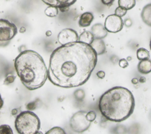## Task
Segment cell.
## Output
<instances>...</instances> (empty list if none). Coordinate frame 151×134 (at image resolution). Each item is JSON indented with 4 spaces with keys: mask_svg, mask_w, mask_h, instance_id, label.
<instances>
[{
    "mask_svg": "<svg viewBox=\"0 0 151 134\" xmlns=\"http://www.w3.org/2000/svg\"><path fill=\"white\" fill-rule=\"evenodd\" d=\"M14 67L23 85L33 90L42 87L48 77V70L42 57L36 51L28 50L15 58Z\"/></svg>",
    "mask_w": 151,
    "mask_h": 134,
    "instance_id": "3",
    "label": "cell"
},
{
    "mask_svg": "<svg viewBox=\"0 0 151 134\" xmlns=\"http://www.w3.org/2000/svg\"><path fill=\"white\" fill-rule=\"evenodd\" d=\"M137 58L139 60H145L149 59L150 53L149 51L144 48H139L136 52Z\"/></svg>",
    "mask_w": 151,
    "mask_h": 134,
    "instance_id": "17",
    "label": "cell"
},
{
    "mask_svg": "<svg viewBox=\"0 0 151 134\" xmlns=\"http://www.w3.org/2000/svg\"><path fill=\"white\" fill-rule=\"evenodd\" d=\"M137 69L139 73L143 74H147L151 72V60L149 59L141 60L137 65Z\"/></svg>",
    "mask_w": 151,
    "mask_h": 134,
    "instance_id": "14",
    "label": "cell"
},
{
    "mask_svg": "<svg viewBox=\"0 0 151 134\" xmlns=\"http://www.w3.org/2000/svg\"><path fill=\"white\" fill-rule=\"evenodd\" d=\"M78 39L77 32L71 28L63 29L58 35V41L61 45L77 41Z\"/></svg>",
    "mask_w": 151,
    "mask_h": 134,
    "instance_id": "8",
    "label": "cell"
},
{
    "mask_svg": "<svg viewBox=\"0 0 151 134\" xmlns=\"http://www.w3.org/2000/svg\"><path fill=\"white\" fill-rule=\"evenodd\" d=\"M86 119L88 121L92 122L95 120V119L96 117V112L94 111H90L86 113Z\"/></svg>",
    "mask_w": 151,
    "mask_h": 134,
    "instance_id": "24",
    "label": "cell"
},
{
    "mask_svg": "<svg viewBox=\"0 0 151 134\" xmlns=\"http://www.w3.org/2000/svg\"><path fill=\"white\" fill-rule=\"evenodd\" d=\"M141 18L146 25L151 27V4L143 7L141 12Z\"/></svg>",
    "mask_w": 151,
    "mask_h": 134,
    "instance_id": "12",
    "label": "cell"
},
{
    "mask_svg": "<svg viewBox=\"0 0 151 134\" xmlns=\"http://www.w3.org/2000/svg\"><path fill=\"white\" fill-rule=\"evenodd\" d=\"M94 40V37L92 33L90 31H85L78 36V41L90 45L93 43Z\"/></svg>",
    "mask_w": 151,
    "mask_h": 134,
    "instance_id": "15",
    "label": "cell"
},
{
    "mask_svg": "<svg viewBox=\"0 0 151 134\" xmlns=\"http://www.w3.org/2000/svg\"><path fill=\"white\" fill-rule=\"evenodd\" d=\"M91 30V32L93 35L94 38L102 39L105 38L107 35V31L106 30L104 26L100 23L94 24L92 26Z\"/></svg>",
    "mask_w": 151,
    "mask_h": 134,
    "instance_id": "10",
    "label": "cell"
},
{
    "mask_svg": "<svg viewBox=\"0 0 151 134\" xmlns=\"http://www.w3.org/2000/svg\"><path fill=\"white\" fill-rule=\"evenodd\" d=\"M35 102H30L29 103H28L27 106V108L28 110H33L34 109H35Z\"/></svg>",
    "mask_w": 151,
    "mask_h": 134,
    "instance_id": "26",
    "label": "cell"
},
{
    "mask_svg": "<svg viewBox=\"0 0 151 134\" xmlns=\"http://www.w3.org/2000/svg\"><path fill=\"white\" fill-rule=\"evenodd\" d=\"M98 106L101 114L106 119L120 122L133 113L135 101L133 94L129 89L116 86L101 95Z\"/></svg>",
    "mask_w": 151,
    "mask_h": 134,
    "instance_id": "2",
    "label": "cell"
},
{
    "mask_svg": "<svg viewBox=\"0 0 151 134\" xmlns=\"http://www.w3.org/2000/svg\"><path fill=\"white\" fill-rule=\"evenodd\" d=\"M48 133H62V134H65V132L64 131V129H63L60 127L55 126L49 130L48 132H46V134Z\"/></svg>",
    "mask_w": 151,
    "mask_h": 134,
    "instance_id": "21",
    "label": "cell"
},
{
    "mask_svg": "<svg viewBox=\"0 0 151 134\" xmlns=\"http://www.w3.org/2000/svg\"><path fill=\"white\" fill-rule=\"evenodd\" d=\"M15 79V76H14L12 74H8L6 75V76L5 78L4 84H6V85L9 84L13 83Z\"/></svg>",
    "mask_w": 151,
    "mask_h": 134,
    "instance_id": "23",
    "label": "cell"
},
{
    "mask_svg": "<svg viewBox=\"0 0 151 134\" xmlns=\"http://www.w3.org/2000/svg\"><path fill=\"white\" fill-rule=\"evenodd\" d=\"M94 16L90 12H86L82 14L78 21V25L80 27H87L90 25L93 21Z\"/></svg>",
    "mask_w": 151,
    "mask_h": 134,
    "instance_id": "11",
    "label": "cell"
},
{
    "mask_svg": "<svg viewBox=\"0 0 151 134\" xmlns=\"http://www.w3.org/2000/svg\"><path fill=\"white\" fill-rule=\"evenodd\" d=\"M119 65L120 67H122L123 68H125L129 66V63L126 59L122 58L119 61Z\"/></svg>",
    "mask_w": 151,
    "mask_h": 134,
    "instance_id": "25",
    "label": "cell"
},
{
    "mask_svg": "<svg viewBox=\"0 0 151 134\" xmlns=\"http://www.w3.org/2000/svg\"><path fill=\"white\" fill-rule=\"evenodd\" d=\"M3 104H4V100H3V99H2L1 96V94H0V109L2 107Z\"/></svg>",
    "mask_w": 151,
    "mask_h": 134,
    "instance_id": "31",
    "label": "cell"
},
{
    "mask_svg": "<svg viewBox=\"0 0 151 134\" xmlns=\"http://www.w3.org/2000/svg\"><path fill=\"white\" fill-rule=\"evenodd\" d=\"M51 34H52V33H51V32L50 31H47L46 32V34H46L47 36L49 37V36H50V35H51Z\"/></svg>",
    "mask_w": 151,
    "mask_h": 134,
    "instance_id": "34",
    "label": "cell"
},
{
    "mask_svg": "<svg viewBox=\"0 0 151 134\" xmlns=\"http://www.w3.org/2000/svg\"><path fill=\"white\" fill-rule=\"evenodd\" d=\"M97 55L91 45L79 41L61 45L50 55L48 78L60 87L81 86L96 67Z\"/></svg>",
    "mask_w": 151,
    "mask_h": 134,
    "instance_id": "1",
    "label": "cell"
},
{
    "mask_svg": "<svg viewBox=\"0 0 151 134\" xmlns=\"http://www.w3.org/2000/svg\"><path fill=\"white\" fill-rule=\"evenodd\" d=\"M17 32V27L14 23L5 19H0V41L11 40Z\"/></svg>",
    "mask_w": 151,
    "mask_h": 134,
    "instance_id": "6",
    "label": "cell"
},
{
    "mask_svg": "<svg viewBox=\"0 0 151 134\" xmlns=\"http://www.w3.org/2000/svg\"><path fill=\"white\" fill-rule=\"evenodd\" d=\"M74 96L77 100H82L85 97L84 91L82 89L76 90L74 93Z\"/></svg>",
    "mask_w": 151,
    "mask_h": 134,
    "instance_id": "20",
    "label": "cell"
},
{
    "mask_svg": "<svg viewBox=\"0 0 151 134\" xmlns=\"http://www.w3.org/2000/svg\"><path fill=\"white\" fill-rule=\"evenodd\" d=\"M150 50H151V40H150Z\"/></svg>",
    "mask_w": 151,
    "mask_h": 134,
    "instance_id": "35",
    "label": "cell"
},
{
    "mask_svg": "<svg viewBox=\"0 0 151 134\" xmlns=\"http://www.w3.org/2000/svg\"><path fill=\"white\" fill-rule=\"evenodd\" d=\"M0 134H13V131L9 125H2L0 126Z\"/></svg>",
    "mask_w": 151,
    "mask_h": 134,
    "instance_id": "19",
    "label": "cell"
},
{
    "mask_svg": "<svg viewBox=\"0 0 151 134\" xmlns=\"http://www.w3.org/2000/svg\"><path fill=\"white\" fill-rule=\"evenodd\" d=\"M138 82H139V80L137 78H133L132 79V83L134 84H137Z\"/></svg>",
    "mask_w": 151,
    "mask_h": 134,
    "instance_id": "30",
    "label": "cell"
},
{
    "mask_svg": "<svg viewBox=\"0 0 151 134\" xmlns=\"http://www.w3.org/2000/svg\"><path fill=\"white\" fill-rule=\"evenodd\" d=\"M96 74H97V76L99 79H103L104 77V76H105V72H104V71L100 70V71H99L98 72H97Z\"/></svg>",
    "mask_w": 151,
    "mask_h": 134,
    "instance_id": "27",
    "label": "cell"
},
{
    "mask_svg": "<svg viewBox=\"0 0 151 134\" xmlns=\"http://www.w3.org/2000/svg\"><path fill=\"white\" fill-rule=\"evenodd\" d=\"M25 31V27H21V28L19 29V32H21V33H23V32H24Z\"/></svg>",
    "mask_w": 151,
    "mask_h": 134,
    "instance_id": "32",
    "label": "cell"
},
{
    "mask_svg": "<svg viewBox=\"0 0 151 134\" xmlns=\"http://www.w3.org/2000/svg\"><path fill=\"white\" fill-rule=\"evenodd\" d=\"M86 113L85 111H78L72 116L70 120V126L73 131L82 133L89 128L91 122L86 119Z\"/></svg>",
    "mask_w": 151,
    "mask_h": 134,
    "instance_id": "5",
    "label": "cell"
},
{
    "mask_svg": "<svg viewBox=\"0 0 151 134\" xmlns=\"http://www.w3.org/2000/svg\"><path fill=\"white\" fill-rule=\"evenodd\" d=\"M18 109H13L12 110V115H15L17 113V110Z\"/></svg>",
    "mask_w": 151,
    "mask_h": 134,
    "instance_id": "33",
    "label": "cell"
},
{
    "mask_svg": "<svg viewBox=\"0 0 151 134\" xmlns=\"http://www.w3.org/2000/svg\"><path fill=\"white\" fill-rule=\"evenodd\" d=\"M45 14L50 17H54L58 14V9L57 7L53 6H48L45 9Z\"/></svg>",
    "mask_w": 151,
    "mask_h": 134,
    "instance_id": "18",
    "label": "cell"
},
{
    "mask_svg": "<svg viewBox=\"0 0 151 134\" xmlns=\"http://www.w3.org/2000/svg\"><path fill=\"white\" fill-rule=\"evenodd\" d=\"M123 21L122 17L116 14L107 16L104 21V27L107 32L116 33L120 31L123 27Z\"/></svg>",
    "mask_w": 151,
    "mask_h": 134,
    "instance_id": "7",
    "label": "cell"
},
{
    "mask_svg": "<svg viewBox=\"0 0 151 134\" xmlns=\"http://www.w3.org/2000/svg\"><path fill=\"white\" fill-rule=\"evenodd\" d=\"M103 4L105 5H111L114 1V0H101Z\"/></svg>",
    "mask_w": 151,
    "mask_h": 134,
    "instance_id": "28",
    "label": "cell"
},
{
    "mask_svg": "<svg viewBox=\"0 0 151 134\" xmlns=\"http://www.w3.org/2000/svg\"><path fill=\"white\" fill-rule=\"evenodd\" d=\"M90 45L97 53V55H101L106 52V45L101 39L94 38Z\"/></svg>",
    "mask_w": 151,
    "mask_h": 134,
    "instance_id": "13",
    "label": "cell"
},
{
    "mask_svg": "<svg viewBox=\"0 0 151 134\" xmlns=\"http://www.w3.org/2000/svg\"><path fill=\"white\" fill-rule=\"evenodd\" d=\"M48 6H53L58 8H68L73 5L77 0H41Z\"/></svg>",
    "mask_w": 151,
    "mask_h": 134,
    "instance_id": "9",
    "label": "cell"
},
{
    "mask_svg": "<svg viewBox=\"0 0 151 134\" xmlns=\"http://www.w3.org/2000/svg\"><path fill=\"white\" fill-rule=\"evenodd\" d=\"M115 14L116 15L119 16V17H122L123 16H124L126 13H127V10L124 8H123L121 6H118L115 9V11H114Z\"/></svg>",
    "mask_w": 151,
    "mask_h": 134,
    "instance_id": "22",
    "label": "cell"
},
{
    "mask_svg": "<svg viewBox=\"0 0 151 134\" xmlns=\"http://www.w3.org/2000/svg\"><path fill=\"white\" fill-rule=\"evenodd\" d=\"M124 24L127 27H130L132 25V21L130 19H127L125 20Z\"/></svg>",
    "mask_w": 151,
    "mask_h": 134,
    "instance_id": "29",
    "label": "cell"
},
{
    "mask_svg": "<svg viewBox=\"0 0 151 134\" xmlns=\"http://www.w3.org/2000/svg\"><path fill=\"white\" fill-rule=\"evenodd\" d=\"M40 125L38 116L29 110L21 112L15 120V128L20 134H36L39 131Z\"/></svg>",
    "mask_w": 151,
    "mask_h": 134,
    "instance_id": "4",
    "label": "cell"
},
{
    "mask_svg": "<svg viewBox=\"0 0 151 134\" xmlns=\"http://www.w3.org/2000/svg\"><path fill=\"white\" fill-rule=\"evenodd\" d=\"M119 6L126 9L127 11L132 9L136 5V0H118Z\"/></svg>",
    "mask_w": 151,
    "mask_h": 134,
    "instance_id": "16",
    "label": "cell"
}]
</instances>
